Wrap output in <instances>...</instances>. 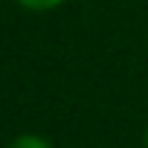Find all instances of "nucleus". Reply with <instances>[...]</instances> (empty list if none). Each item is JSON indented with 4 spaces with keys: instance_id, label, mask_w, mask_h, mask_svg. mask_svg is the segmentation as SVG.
<instances>
[{
    "instance_id": "obj_2",
    "label": "nucleus",
    "mask_w": 148,
    "mask_h": 148,
    "mask_svg": "<svg viewBox=\"0 0 148 148\" xmlns=\"http://www.w3.org/2000/svg\"><path fill=\"white\" fill-rule=\"evenodd\" d=\"M15 3L26 12H35V15H44V12H52L58 6H64L67 0H15Z\"/></svg>"
},
{
    "instance_id": "obj_3",
    "label": "nucleus",
    "mask_w": 148,
    "mask_h": 148,
    "mask_svg": "<svg viewBox=\"0 0 148 148\" xmlns=\"http://www.w3.org/2000/svg\"><path fill=\"white\" fill-rule=\"evenodd\" d=\"M142 142H145V148H148V128H145V136H142Z\"/></svg>"
},
{
    "instance_id": "obj_1",
    "label": "nucleus",
    "mask_w": 148,
    "mask_h": 148,
    "mask_svg": "<svg viewBox=\"0 0 148 148\" xmlns=\"http://www.w3.org/2000/svg\"><path fill=\"white\" fill-rule=\"evenodd\" d=\"M9 148H52V142L41 134H21L9 142Z\"/></svg>"
}]
</instances>
